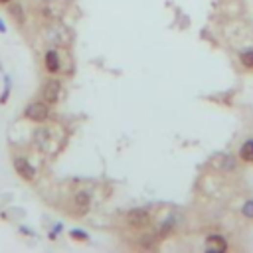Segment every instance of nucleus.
<instances>
[{
	"label": "nucleus",
	"instance_id": "nucleus-1",
	"mask_svg": "<svg viewBox=\"0 0 253 253\" xmlns=\"http://www.w3.org/2000/svg\"><path fill=\"white\" fill-rule=\"evenodd\" d=\"M24 115H26V119H30L34 123H44L47 119V115H49V109H47L46 103H42V101H36V103H30L26 107Z\"/></svg>",
	"mask_w": 253,
	"mask_h": 253
},
{
	"label": "nucleus",
	"instance_id": "nucleus-2",
	"mask_svg": "<svg viewBox=\"0 0 253 253\" xmlns=\"http://www.w3.org/2000/svg\"><path fill=\"white\" fill-rule=\"evenodd\" d=\"M60 93H62V85H60L58 79H47L44 89H42V95L47 103H56V101L60 99Z\"/></svg>",
	"mask_w": 253,
	"mask_h": 253
},
{
	"label": "nucleus",
	"instance_id": "nucleus-3",
	"mask_svg": "<svg viewBox=\"0 0 253 253\" xmlns=\"http://www.w3.org/2000/svg\"><path fill=\"white\" fill-rule=\"evenodd\" d=\"M14 168H16V172H18L24 180H34V176H36V168H34L26 159H22V157H16V159H14Z\"/></svg>",
	"mask_w": 253,
	"mask_h": 253
},
{
	"label": "nucleus",
	"instance_id": "nucleus-4",
	"mask_svg": "<svg viewBox=\"0 0 253 253\" xmlns=\"http://www.w3.org/2000/svg\"><path fill=\"white\" fill-rule=\"evenodd\" d=\"M148 222H150V218H148V212H144V210H133L127 214V224L133 228H144V226H148Z\"/></svg>",
	"mask_w": 253,
	"mask_h": 253
},
{
	"label": "nucleus",
	"instance_id": "nucleus-5",
	"mask_svg": "<svg viewBox=\"0 0 253 253\" xmlns=\"http://www.w3.org/2000/svg\"><path fill=\"white\" fill-rule=\"evenodd\" d=\"M44 64H46V69H47L49 73H56V71H60V68H62V62H60V56H58V52H56V49H49V52L46 54V58H44Z\"/></svg>",
	"mask_w": 253,
	"mask_h": 253
},
{
	"label": "nucleus",
	"instance_id": "nucleus-6",
	"mask_svg": "<svg viewBox=\"0 0 253 253\" xmlns=\"http://www.w3.org/2000/svg\"><path fill=\"white\" fill-rule=\"evenodd\" d=\"M239 157H241V161H245V162H253V140H247V142L241 146Z\"/></svg>",
	"mask_w": 253,
	"mask_h": 253
},
{
	"label": "nucleus",
	"instance_id": "nucleus-7",
	"mask_svg": "<svg viewBox=\"0 0 253 253\" xmlns=\"http://www.w3.org/2000/svg\"><path fill=\"white\" fill-rule=\"evenodd\" d=\"M75 206L79 208V214H85V212H87V208H89V198H87V194L75 196Z\"/></svg>",
	"mask_w": 253,
	"mask_h": 253
},
{
	"label": "nucleus",
	"instance_id": "nucleus-8",
	"mask_svg": "<svg viewBox=\"0 0 253 253\" xmlns=\"http://www.w3.org/2000/svg\"><path fill=\"white\" fill-rule=\"evenodd\" d=\"M241 64L249 69H253V49H249V52H243L241 54Z\"/></svg>",
	"mask_w": 253,
	"mask_h": 253
},
{
	"label": "nucleus",
	"instance_id": "nucleus-9",
	"mask_svg": "<svg viewBox=\"0 0 253 253\" xmlns=\"http://www.w3.org/2000/svg\"><path fill=\"white\" fill-rule=\"evenodd\" d=\"M208 241H210V243H214V245H216L220 251H222V249H226V241H224V239H220L218 235H212V237H208Z\"/></svg>",
	"mask_w": 253,
	"mask_h": 253
},
{
	"label": "nucleus",
	"instance_id": "nucleus-10",
	"mask_svg": "<svg viewBox=\"0 0 253 253\" xmlns=\"http://www.w3.org/2000/svg\"><path fill=\"white\" fill-rule=\"evenodd\" d=\"M10 12L14 14V18H16L18 22H22V20H24V16H22V10H20V6H16V4H14V6H10Z\"/></svg>",
	"mask_w": 253,
	"mask_h": 253
},
{
	"label": "nucleus",
	"instance_id": "nucleus-11",
	"mask_svg": "<svg viewBox=\"0 0 253 253\" xmlns=\"http://www.w3.org/2000/svg\"><path fill=\"white\" fill-rule=\"evenodd\" d=\"M243 214L247 218H253V202H247V204L243 206Z\"/></svg>",
	"mask_w": 253,
	"mask_h": 253
},
{
	"label": "nucleus",
	"instance_id": "nucleus-12",
	"mask_svg": "<svg viewBox=\"0 0 253 253\" xmlns=\"http://www.w3.org/2000/svg\"><path fill=\"white\" fill-rule=\"evenodd\" d=\"M8 93H10V81H8V77H6V87H4V93H2V97H0V103H6Z\"/></svg>",
	"mask_w": 253,
	"mask_h": 253
},
{
	"label": "nucleus",
	"instance_id": "nucleus-13",
	"mask_svg": "<svg viewBox=\"0 0 253 253\" xmlns=\"http://www.w3.org/2000/svg\"><path fill=\"white\" fill-rule=\"evenodd\" d=\"M71 237H73V239H79V241H85V239H87V235H85L83 231H77V230L71 231Z\"/></svg>",
	"mask_w": 253,
	"mask_h": 253
},
{
	"label": "nucleus",
	"instance_id": "nucleus-14",
	"mask_svg": "<svg viewBox=\"0 0 253 253\" xmlns=\"http://www.w3.org/2000/svg\"><path fill=\"white\" fill-rule=\"evenodd\" d=\"M12 0H0V4H10Z\"/></svg>",
	"mask_w": 253,
	"mask_h": 253
},
{
	"label": "nucleus",
	"instance_id": "nucleus-15",
	"mask_svg": "<svg viewBox=\"0 0 253 253\" xmlns=\"http://www.w3.org/2000/svg\"><path fill=\"white\" fill-rule=\"evenodd\" d=\"M4 30H6V28H4V24H2V22H0V32H4Z\"/></svg>",
	"mask_w": 253,
	"mask_h": 253
}]
</instances>
